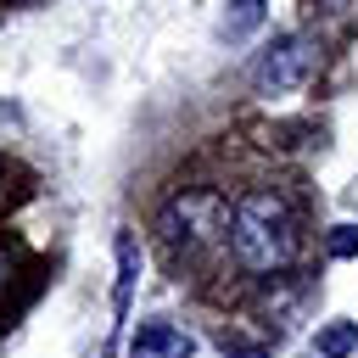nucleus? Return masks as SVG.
<instances>
[{
  "label": "nucleus",
  "instance_id": "1",
  "mask_svg": "<svg viewBox=\"0 0 358 358\" xmlns=\"http://www.w3.org/2000/svg\"><path fill=\"white\" fill-rule=\"evenodd\" d=\"M296 213L280 190H246L229 207V252L246 274H280L296 263Z\"/></svg>",
  "mask_w": 358,
  "mask_h": 358
},
{
  "label": "nucleus",
  "instance_id": "4",
  "mask_svg": "<svg viewBox=\"0 0 358 358\" xmlns=\"http://www.w3.org/2000/svg\"><path fill=\"white\" fill-rule=\"evenodd\" d=\"M190 352H196V341L185 330L162 324V319H151V324L134 330V358H190Z\"/></svg>",
  "mask_w": 358,
  "mask_h": 358
},
{
  "label": "nucleus",
  "instance_id": "6",
  "mask_svg": "<svg viewBox=\"0 0 358 358\" xmlns=\"http://www.w3.org/2000/svg\"><path fill=\"white\" fill-rule=\"evenodd\" d=\"M257 22H263V0H229V11H224V39H246Z\"/></svg>",
  "mask_w": 358,
  "mask_h": 358
},
{
  "label": "nucleus",
  "instance_id": "11",
  "mask_svg": "<svg viewBox=\"0 0 358 358\" xmlns=\"http://www.w3.org/2000/svg\"><path fill=\"white\" fill-rule=\"evenodd\" d=\"M6 179H11V168H6V157H0V190H6Z\"/></svg>",
  "mask_w": 358,
  "mask_h": 358
},
{
  "label": "nucleus",
  "instance_id": "5",
  "mask_svg": "<svg viewBox=\"0 0 358 358\" xmlns=\"http://www.w3.org/2000/svg\"><path fill=\"white\" fill-rule=\"evenodd\" d=\"M313 347H319V358H347V352L358 347V324H352V319H336V324L319 330Z\"/></svg>",
  "mask_w": 358,
  "mask_h": 358
},
{
  "label": "nucleus",
  "instance_id": "8",
  "mask_svg": "<svg viewBox=\"0 0 358 358\" xmlns=\"http://www.w3.org/2000/svg\"><path fill=\"white\" fill-rule=\"evenodd\" d=\"M218 352H224V358H268V347L252 341V336H241V330H224V336H218Z\"/></svg>",
  "mask_w": 358,
  "mask_h": 358
},
{
  "label": "nucleus",
  "instance_id": "7",
  "mask_svg": "<svg viewBox=\"0 0 358 358\" xmlns=\"http://www.w3.org/2000/svg\"><path fill=\"white\" fill-rule=\"evenodd\" d=\"M134 274H140V252H134V241L129 235H117V313H123V302H129V285H134Z\"/></svg>",
  "mask_w": 358,
  "mask_h": 358
},
{
  "label": "nucleus",
  "instance_id": "3",
  "mask_svg": "<svg viewBox=\"0 0 358 358\" xmlns=\"http://www.w3.org/2000/svg\"><path fill=\"white\" fill-rule=\"evenodd\" d=\"M313 67H319V45L308 34H285L257 56L252 84H257V95H291V90H302L313 78Z\"/></svg>",
  "mask_w": 358,
  "mask_h": 358
},
{
  "label": "nucleus",
  "instance_id": "10",
  "mask_svg": "<svg viewBox=\"0 0 358 358\" xmlns=\"http://www.w3.org/2000/svg\"><path fill=\"white\" fill-rule=\"evenodd\" d=\"M6 280H11V263H6V257H0V291H6Z\"/></svg>",
  "mask_w": 358,
  "mask_h": 358
},
{
  "label": "nucleus",
  "instance_id": "9",
  "mask_svg": "<svg viewBox=\"0 0 358 358\" xmlns=\"http://www.w3.org/2000/svg\"><path fill=\"white\" fill-rule=\"evenodd\" d=\"M324 246H330V257H352L358 252V224H336Z\"/></svg>",
  "mask_w": 358,
  "mask_h": 358
},
{
  "label": "nucleus",
  "instance_id": "2",
  "mask_svg": "<svg viewBox=\"0 0 358 358\" xmlns=\"http://www.w3.org/2000/svg\"><path fill=\"white\" fill-rule=\"evenodd\" d=\"M157 229H162V241H168L173 252H196V246H207L213 235H229V201L213 196V190H185V196H173V201L162 207Z\"/></svg>",
  "mask_w": 358,
  "mask_h": 358
}]
</instances>
